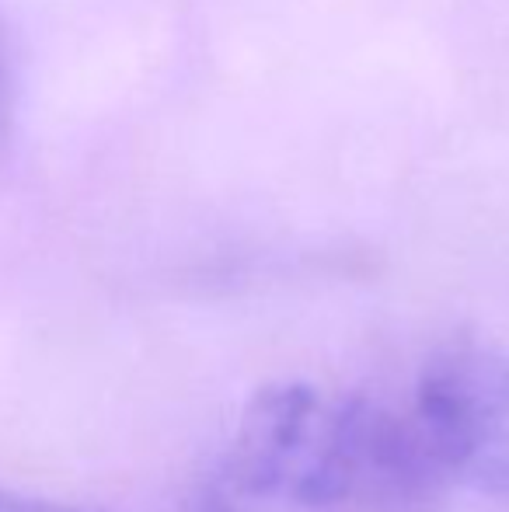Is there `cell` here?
<instances>
[{
  "instance_id": "6da1fadb",
  "label": "cell",
  "mask_w": 509,
  "mask_h": 512,
  "mask_svg": "<svg viewBox=\"0 0 509 512\" xmlns=\"http://www.w3.org/2000/svg\"><path fill=\"white\" fill-rule=\"evenodd\" d=\"M353 394L325 398L307 384H269L241 411L185 512H349Z\"/></svg>"
},
{
  "instance_id": "7a4b0ae2",
  "label": "cell",
  "mask_w": 509,
  "mask_h": 512,
  "mask_svg": "<svg viewBox=\"0 0 509 512\" xmlns=\"http://www.w3.org/2000/svg\"><path fill=\"white\" fill-rule=\"evenodd\" d=\"M412 418L450 485L509 495V349L461 342L436 352Z\"/></svg>"
},
{
  "instance_id": "3957f363",
  "label": "cell",
  "mask_w": 509,
  "mask_h": 512,
  "mask_svg": "<svg viewBox=\"0 0 509 512\" xmlns=\"http://www.w3.org/2000/svg\"><path fill=\"white\" fill-rule=\"evenodd\" d=\"M0 512H98V509L63 506V502L35 499V495H21V492H7V488H0Z\"/></svg>"
},
{
  "instance_id": "277c9868",
  "label": "cell",
  "mask_w": 509,
  "mask_h": 512,
  "mask_svg": "<svg viewBox=\"0 0 509 512\" xmlns=\"http://www.w3.org/2000/svg\"><path fill=\"white\" fill-rule=\"evenodd\" d=\"M4 122H7V70L4 60H0V133H4Z\"/></svg>"
}]
</instances>
